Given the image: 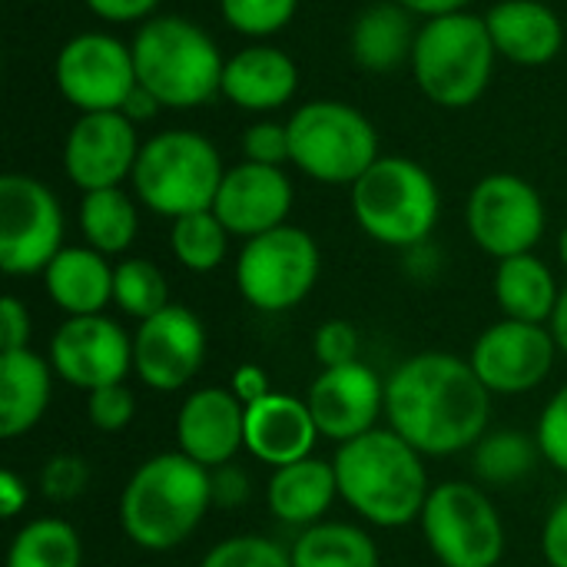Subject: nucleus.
Segmentation results:
<instances>
[{
	"label": "nucleus",
	"instance_id": "a878e982",
	"mask_svg": "<svg viewBox=\"0 0 567 567\" xmlns=\"http://www.w3.org/2000/svg\"><path fill=\"white\" fill-rule=\"evenodd\" d=\"M53 365L33 349L0 355V435H27L47 412L53 392Z\"/></svg>",
	"mask_w": 567,
	"mask_h": 567
},
{
	"label": "nucleus",
	"instance_id": "473e14b6",
	"mask_svg": "<svg viewBox=\"0 0 567 567\" xmlns=\"http://www.w3.org/2000/svg\"><path fill=\"white\" fill-rule=\"evenodd\" d=\"M169 249L176 256V262L189 272H213L223 266L226 252H229V229L219 223V216L213 209L203 213H189L173 219L169 229Z\"/></svg>",
	"mask_w": 567,
	"mask_h": 567
},
{
	"label": "nucleus",
	"instance_id": "79ce46f5",
	"mask_svg": "<svg viewBox=\"0 0 567 567\" xmlns=\"http://www.w3.org/2000/svg\"><path fill=\"white\" fill-rule=\"evenodd\" d=\"M30 312L27 306L17 299V296H3L0 299V346L3 352H13V349H30Z\"/></svg>",
	"mask_w": 567,
	"mask_h": 567
},
{
	"label": "nucleus",
	"instance_id": "dca6fc26",
	"mask_svg": "<svg viewBox=\"0 0 567 567\" xmlns=\"http://www.w3.org/2000/svg\"><path fill=\"white\" fill-rule=\"evenodd\" d=\"M206 362V329L199 316L169 302L133 332V372L153 392L186 389Z\"/></svg>",
	"mask_w": 567,
	"mask_h": 567
},
{
	"label": "nucleus",
	"instance_id": "3c124183",
	"mask_svg": "<svg viewBox=\"0 0 567 567\" xmlns=\"http://www.w3.org/2000/svg\"><path fill=\"white\" fill-rule=\"evenodd\" d=\"M548 329H551V336H555V342H558V352L567 355V286L561 289V299H558V306H555V316H551Z\"/></svg>",
	"mask_w": 567,
	"mask_h": 567
},
{
	"label": "nucleus",
	"instance_id": "f3484780",
	"mask_svg": "<svg viewBox=\"0 0 567 567\" xmlns=\"http://www.w3.org/2000/svg\"><path fill=\"white\" fill-rule=\"evenodd\" d=\"M140 150L136 123L126 113H80L63 143V173L80 193L113 189L133 179Z\"/></svg>",
	"mask_w": 567,
	"mask_h": 567
},
{
	"label": "nucleus",
	"instance_id": "412c9836",
	"mask_svg": "<svg viewBox=\"0 0 567 567\" xmlns=\"http://www.w3.org/2000/svg\"><path fill=\"white\" fill-rule=\"evenodd\" d=\"M319 425L306 399L272 392L246 405V452L269 468H282L312 455Z\"/></svg>",
	"mask_w": 567,
	"mask_h": 567
},
{
	"label": "nucleus",
	"instance_id": "58836bf2",
	"mask_svg": "<svg viewBox=\"0 0 567 567\" xmlns=\"http://www.w3.org/2000/svg\"><path fill=\"white\" fill-rule=\"evenodd\" d=\"M542 458L565 472L567 475V382L548 399V405L538 415V429H535Z\"/></svg>",
	"mask_w": 567,
	"mask_h": 567
},
{
	"label": "nucleus",
	"instance_id": "39448f33",
	"mask_svg": "<svg viewBox=\"0 0 567 567\" xmlns=\"http://www.w3.org/2000/svg\"><path fill=\"white\" fill-rule=\"evenodd\" d=\"M495 56L498 50L485 17L458 10L432 17L419 27L409 63L425 100L445 110H465L488 90Z\"/></svg>",
	"mask_w": 567,
	"mask_h": 567
},
{
	"label": "nucleus",
	"instance_id": "20e7f679",
	"mask_svg": "<svg viewBox=\"0 0 567 567\" xmlns=\"http://www.w3.org/2000/svg\"><path fill=\"white\" fill-rule=\"evenodd\" d=\"M136 83L166 110H196L223 90V53L216 40L193 20L156 13L133 33Z\"/></svg>",
	"mask_w": 567,
	"mask_h": 567
},
{
	"label": "nucleus",
	"instance_id": "a18cd8bd",
	"mask_svg": "<svg viewBox=\"0 0 567 567\" xmlns=\"http://www.w3.org/2000/svg\"><path fill=\"white\" fill-rule=\"evenodd\" d=\"M86 7L106 23H136L156 17L159 0H86Z\"/></svg>",
	"mask_w": 567,
	"mask_h": 567
},
{
	"label": "nucleus",
	"instance_id": "4468645a",
	"mask_svg": "<svg viewBox=\"0 0 567 567\" xmlns=\"http://www.w3.org/2000/svg\"><path fill=\"white\" fill-rule=\"evenodd\" d=\"M50 365L60 382L96 392L126 382L133 369V336L110 316H66L50 339Z\"/></svg>",
	"mask_w": 567,
	"mask_h": 567
},
{
	"label": "nucleus",
	"instance_id": "49530a36",
	"mask_svg": "<svg viewBox=\"0 0 567 567\" xmlns=\"http://www.w3.org/2000/svg\"><path fill=\"white\" fill-rule=\"evenodd\" d=\"M229 392L243 402V405H252L266 395H272V382H269V372L256 362H246L233 372L229 379Z\"/></svg>",
	"mask_w": 567,
	"mask_h": 567
},
{
	"label": "nucleus",
	"instance_id": "e433bc0d",
	"mask_svg": "<svg viewBox=\"0 0 567 567\" xmlns=\"http://www.w3.org/2000/svg\"><path fill=\"white\" fill-rule=\"evenodd\" d=\"M86 419L100 432H123L136 419V395L126 382L86 392Z\"/></svg>",
	"mask_w": 567,
	"mask_h": 567
},
{
	"label": "nucleus",
	"instance_id": "9d476101",
	"mask_svg": "<svg viewBox=\"0 0 567 567\" xmlns=\"http://www.w3.org/2000/svg\"><path fill=\"white\" fill-rule=\"evenodd\" d=\"M322 272L319 243L299 226H279L246 239L236 259L239 296L259 312H289L316 289Z\"/></svg>",
	"mask_w": 567,
	"mask_h": 567
},
{
	"label": "nucleus",
	"instance_id": "423d86ee",
	"mask_svg": "<svg viewBox=\"0 0 567 567\" xmlns=\"http://www.w3.org/2000/svg\"><path fill=\"white\" fill-rule=\"evenodd\" d=\"M352 213L369 239L392 249H412L435 233L442 193L422 163L409 156H379L352 183Z\"/></svg>",
	"mask_w": 567,
	"mask_h": 567
},
{
	"label": "nucleus",
	"instance_id": "f704fd0d",
	"mask_svg": "<svg viewBox=\"0 0 567 567\" xmlns=\"http://www.w3.org/2000/svg\"><path fill=\"white\" fill-rule=\"evenodd\" d=\"M199 567H292V551L266 535H233L216 542Z\"/></svg>",
	"mask_w": 567,
	"mask_h": 567
},
{
	"label": "nucleus",
	"instance_id": "cd10ccee",
	"mask_svg": "<svg viewBox=\"0 0 567 567\" xmlns=\"http://www.w3.org/2000/svg\"><path fill=\"white\" fill-rule=\"evenodd\" d=\"M412 10L402 3H375L359 13L352 27V60L369 73H389L412 60L415 50V23Z\"/></svg>",
	"mask_w": 567,
	"mask_h": 567
},
{
	"label": "nucleus",
	"instance_id": "5701e85b",
	"mask_svg": "<svg viewBox=\"0 0 567 567\" xmlns=\"http://www.w3.org/2000/svg\"><path fill=\"white\" fill-rule=\"evenodd\" d=\"M498 56L518 66H545L565 47L561 17L542 0H502L485 13Z\"/></svg>",
	"mask_w": 567,
	"mask_h": 567
},
{
	"label": "nucleus",
	"instance_id": "f257e3e1",
	"mask_svg": "<svg viewBox=\"0 0 567 567\" xmlns=\"http://www.w3.org/2000/svg\"><path fill=\"white\" fill-rule=\"evenodd\" d=\"M385 419L425 458L472 452L488 432L492 392L468 359L419 352L385 379Z\"/></svg>",
	"mask_w": 567,
	"mask_h": 567
},
{
	"label": "nucleus",
	"instance_id": "b1692460",
	"mask_svg": "<svg viewBox=\"0 0 567 567\" xmlns=\"http://www.w3.org/2000/svg\"><path fill=\"white\" fill-rule=\"evenodd\" d=\"M113 272L110 256L90 246H63L40 276L56 309L66 316H100L113 302Z\"/></svg>",
	"mask_w": 567,
	"mask_h": 567
},
{
	"label": "nucleus",
	"instance_id": "2eb2a0df",
	"mask_svg": "<svg viewBox=\"0 0 567 567\" xmlns=\"http://www.w3.org/2000/svg\"><path fill=\"white\" fill-rule=\"evenodd\" d=\"M558 359V342L548 326L502 319L472 346V369L492 395H525L538 389Z\"/></svg>",
	"mask_w": 567,
	"mask_h": 567
},
{
	"label": "nucleus",
	"instance_id": "393cba45",
	"mask_svg": "<svg viewBox=\"0 0 567 567\" xmlns=\"http://www.w3.org/2000/svg\"><path fill=\"white\" fill-rule=\"evenodd\" d=\"M339 498V478H336V465L322 462L316 455L272 468L269 488H266V502L269 512L289 525V528H312L319 522H326L332 502Z\"/></svg>",
	"mask_w": 567,
	"mask_h": 567
},
{
	"label": "nucleus",
	"instance_id": "aec40b11",
	"mask_svg": "<svg viewBox=\"0 0 567 567\" xmlns=\"http://www.w3.org/2000/svg\"><path fill=\"white\" fill-rule=\"evenodd\" d=\"M246 449V405L229 389H196L176 412V452L203 468L236 462Z\"/></svg>",
	"mask_w": 567,
	"mask_h": 567
},
{
	"label": "nucleus",
	"instance_id": "4c0bfd02",
	"mask_svg": "<svg viewBox=\"0 0 567 567\" xmlns=\"http://www.w3.org/2000/svg\"><path fill=\"white\" fill-rule=\"evenodd\" d=\"M90 485V468L80 455H53L40 468V492L50 502H73L86 492Z\"/></svg>",
	"mask_w": 567,
	"mask_h": 567
},
{
	"label": "nucleus",
	"instance_id": "de8ad7c7",
	"mask_svg": "<svg viewBox=\"0 0 567 567\" xmlns=\"http://www.w3.org/2000/svg\"><path fill=\"white\" fill-rule=\"evenodd\" d=\"M30 505V488L17 472H0V515L10 522Z\"/></svg>",
	"mask_w": 567,
	"mask_h": 567
},
{
	"label": "nucleus",
	"instance_id": "f03ea898",
	"mask_svg": "<svg viewBox=\"0 0 567 567\" xmlns=\"http://www.w3.org/2000/svg\"><path fill=\"white\" fill-rule=\"evenodd\" d=\"M339 498L375 528H405L422 518L432 495L425 455L392 429H372L346 445L336 458Z\"/></svg>",
	"mask_w": 567,
	"mask_h": 567
},
{
	"label": "nucleus",
	"instance_id": "ea45409f",
	"mask_svg": "<svg viewBox=\"0 0 567 567\" xmlns=\"http://www.w3.org/2000/svg\"><path fill=\"white\" fill-rule=\"evenodd\" d=\"M359 346H362L359 329L352 322H346V319H329L312 336V352L322 362V369L359 362Z\"/></svg>",
	"mask_w": 567,
	"mask_h": 567
},
{
	"label": "nucleus",
	"instance_id": "7ed1b4c3",
	"mask_svg": "<svg viewBox=\"0 0 567 567\" xmlns=\"http://www.w3.org/2000/svg\"><path fill=\"white\" fill-rule=\"evenodd\" d=\"M213 508L209 468L183 452L146 458L120 492V528L143 551H173L193 538Z\"/></svg>",
	"mask_w": 567,
	"mask_h": 567
},
{
	"label": "nucleus",
	"instance_id": "72a5a7b5",
	"mask_svg": "<svg viewBox=\"0 0 567 567\" xmlns=\"http://www.w3.org/2000/svg\"><path fill=\"white\" fill-rule=\"evenodd\" d=\"M113 306L136 322L166 309L169 286H166V276L159 272V266L150 259H136V256L123 259L113 272Z\"/></svg>",
	"mask_w": 567,
	"mask_h": 567
},
{
	"label": "nucleus",
	"instance_id": "bb28decb",
	"mask_svg": "<svg viewBox=\"0 0 567 567\" xmlns=\"http://www.w3.org/2000/svg\"><path fill=\"white\" fill-rule=\"evenodd\" d=\"M492 289H495V302L505 319L532 322V326H548L555 316V306L561 299L555 272L535 252L502 259L495 269Z\"/></svg>",
	"mask_w": 567,
	"mask_h": 567
},
{
	"label": "nucleus",
	"instance_id": "f8f14e48",
	"mask_svg": "<svg viewBox=\"0 0 567 567\" xmlns=\"http://www.w3.org/2000/svg\"><path fill=\"white\" fill-rule=\"evenodd\" d=\"M63 249V209L47 183L27 173L0 179V269L37 276Z\"/></svg>",
	"mask_w": 567,
	"mask_h": 567
},
{
	"label": "nucleus",
	"instance_id": "a19ab883",
	"mask_svg": "<svg viewBox=\"0 0 567 567\" xmlns=\"http://www.w3.org/2000/svg\"><path fill=\"white\" fill-rule=\"evenodd\" d=\"M243 153L249 163L282 166L289 163V126L276 120H259L243 136Z\"/></svg>",
	"mask_w": 567,
	"mask_h": 567
},
{
	"label": "nucleus",
	"instance_id": "ddd939ff",
	"mask_svg": "<svg viewBox=\"0 0 567 567\" xmlns=\"http://www.w3.org/2000/svg\"><path fill=\"white\" fill-rule=\"evenodd\" d=\"M53 80L60 96L80 113L123 110L136 86L133 50L113 33L86 30L70 37L53 63Z\"/></svg>",
	"mask_w": 567,
	"mask_h": 567
},
{
	"label": "nucleus",
	"instance_id": "1a4fd4ad",
	"mask_svg": "<svg viewBox=\"0 0 567 567\" xmlns=\"http://www.w3.org/2000/svg\"><path fill=\"white\" fill-rule=\"evenodd\" d=\"M419 525L442 567H498L505 558V522L475 482L435 485Z\"/></svg>",
	"mask_w": 567,
	"mask_h": 567
},
{
	"label": "nucleus",
	"instance_id": "6ab92c4d",
	"mask_svg": "<svg viewBox=\"0 0 567 567\" xmlns=\"http://www.w3.org/2000/svg\"><path fill=\"white\" fill-rule=\"evenodd\" d=\"M292 183L282 166H262L243 159L239 166L226 169L213 213L229 229V236H262L269 229L286 226L292 213Z\"/></svg>",
	"mask_w": 567,
	"mask_h": 567
},
{
	"label": "nucleus",
	"instance_id": "c85d7f7f",
	"mask_svg": "<svg viewBox=\"0 0 567 567\" xmlns=\"http://www.w3.org/2000/svg\"><path fill=\"white\" fill-rule=\"evenodd\" d=\"M292 567H379L372 535L349 522H319L292 542Z\"/></svg>",
	"mask_w": 567,
	"mask_h": 567
},
{
	"label": "nucleus",
	"instance_id": "9b49d317",
	"mask_svg": "<svg viewBox=\"0 0 567 567\" xmlns=\"http://www.w3.org/2000/svg\"><path fill=\"white\" fill-rule=\"evenodd\" d=\"M545 199L518 173L482 176L465 203V226L472 243L492 259H512L532 252L545 236Z\"/></svg>",
	"mask_w": 567,
	"mask_h": 567
},
{
	"label": "nucleus",
	"instance_id": "4be33fe9",
	"mask_svg": "<svg viewBox=\"0 0 567 567\" xmlns=\"http://www.w3.org/2000/svg\"><path fill=\"white\" fill-rule=\"evenodd\" d=\"M299 90L296 60L269 43H252L226 60L223 66V96L249 113H269L286 106Z\"/></svg>",
	"mask_w": 567,
	"mask_h": 567
},
{
	"label": "nucleus",
	"instance_id": "c756f323",
	"mask_svg": "<svg viewBox=\"0 0 567 567\" xmlns=\"http://www.w3.org/2000/svg\"><path fill=\"white\" fill-rule=\"evenodd\" d=\"M80 233L90 249L103 256H123L140 233V213H136L133 196L123 186L83 193Z\"/></svg>",
	"mask_w": 567,
	"mask_h": 567
},
{
	"label": "nucleus",
	"instance_id": "0eeeda50",
	"mask_svg": "<svg viewBox=\"0 0 567 567\" xmlns=\"http://www.w3.org/2000/svg\"><path fill=\"white\" fill-rule=\"evenodd\" d=\"M223 176V156L203 133L163 130L140 150L133 193L150 213L179 219L213 209Z\"/></svg>",
	"mask_w": 567,
	"mask_h": 567
},
{
	"label": "nucleus",
	"instance_id": "7c9ffc66",
	"mask_svg": "<svg viewBox=\"0 0 567 567\" xmlns=\"http://www.w3.org/2000/svg\"><path fill=\"white\" fill-rule=\"evenodd\" d=\"M542 449L538 439H532L522 429H498V432H485L478 439V445L472 449V472L482 485H495V488H508L525 482L535 468H538Z\"/></svg>",
	"mask_w": 567,
	"mask_h": 567
},
{
	"label": "nucleus",
	"instance_id": "09e8293b",
	"mask_svg": "<svg viewBox=\"0 0 567 567\" xmlns=\"http://www.w3.org/2000/svg\"><path fill=\"white\" fill-rule=\"evenodd\" d=\"M159 110H166V106H163V103H159L146 86H140V83H136V86H133V93L126 96V103H123V110H120V113H126V116L140 126V123H150Z\"/></svg>",
	"mask_w": 567,
	"mask_h": 567
},
{
	"label": "nucleus",
	"instance_id": "8fccbe9b",
	"mask_svg": "<svg viewBox=\"0 0 567 567\" xmlns=\"http://www.w3.org/2000/svg\"><path fill=\"white\" fill-rule=\"evenodd\" d=\"M405 10H412L415 17H425V20H432V17H445V13H458V10H465L472 0H399Z\"/></svg>",
	"mask_w": 567,
	"mask_h": 567
},
{
	"label": "nucleus",
	"instance_id": "a211bd4d",
	"mask_svg": "<svg viewBox=\"0 0 567 567\" xmlns=\"http://www.w3.org/2000/svg\"><path fill=\"white\" fill-rule=\"evenodd\" d=\"M306 405L319 425V435L346 445L379 429V419L385 415V382L362 359L322 369L306 392Z\"/></svg>",
	"mask_w": 567,
	"mask_h": 567
},
{
	"label": "nucleus",
	"instance_id": "2f4dec72",
	"mask_svg": "<svg viewBox=\"0 0 567 567\" xmlns=\"http://www.w3.org/2000/svg\"><path fill=\"white\" fill-rule=\"evenodd\" d=\"M7 567H83L80 532L63 518H33L13 535Z\"/></svg>",
	"mask_w": 567,
	"mask_h": 567
},
{
	"label": "nucleus",
	"instance_id": "c03bdc74",
	"mask_svg": "<svg viewBox=\"0 0 567 567\" xmlns=\"http://www.w3.org/2000/svg\"><path fill=\"white\" fill-rule=\"evenodd\" d=\"M542 555L548 567H567V498H561L542 528Z\"/></svg>",
	"mask_w": 567,
	"mask_h": 567
},
{
	"label": "nucleus",
	"instance_id": "c9c22d12",
	"mask_svg": "<svg viewBox=\"0 0 567 567\" xmlns=\"http://www.w3.org/2000/svg\"><path fill=\"white\" fill-rule=\"evenodd\" d=\"M299 10V0H219V13L223 20L243 33V37H272L279 33L286 23H292Z\"/></svg>",
	"mask_w": 567,
	"mask_h": 567
},
{
	"label": "nucleus",
	"instance_id": "603ef678",
	"mask_svg": "<svg viewBox=\"0 0 567 567\" xmlns=\"http://www.w3.org/2000/svg\"><path fill=\"white\" fill-rule=\"evenodd\" d=\"M558 259H561V266L567 269V226L561 229V236H558Z\"/></svg>",
	"mask_w": 567,
	"mask_h": 567
},
{
	"label": "nucleus",
	"instance_id": "37998d69",
	"mask_svg": "<svg viewBox=\"0 0 567 567\" xmlns=\"http://www.w3.org/2000/svg\"><path fill=\"white\" fill-rule=\"evenodd\" d=\"M209 478H213V505L216 508H239L249 502V475L243 468H236L233 462L213 468Z\"/></svg>",
	"mask_w": 567,
	"mask_h": 567
},
{
	"label": "nucleus",
	"instance_id": "6e6552de",
	"mask_svg": "<svg viewBox=\"0 0 567 567\" xmlns=\"http://www.w3.org/2000/svg\"><path fill=\"white\" fill-rule=\"evenodd\" d=\"M286 126L289 163L326 186H352L382 156L372 120L342 100L302 103Z\"/></svg>",
	"mask_w": 567,
	"mask_h": 567
}]
</instances>
